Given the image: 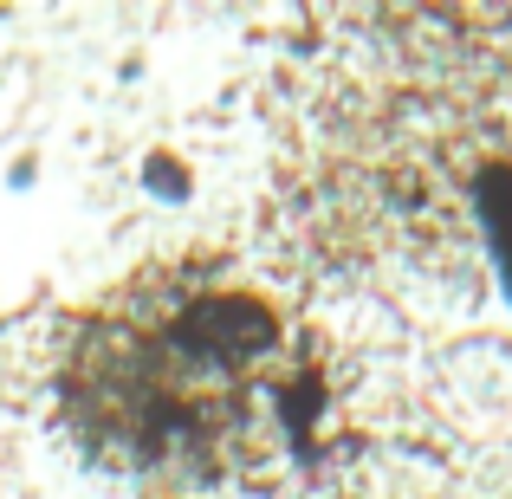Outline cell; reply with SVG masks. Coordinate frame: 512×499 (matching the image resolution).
<instances>
[{
	"mask_svg": "<svg viewBox=\"0 0 512 499\" xmlns=\"http://www.w3.org/2000/svg\"><path fill=\"white\" fill-rule=\"evenodd\" d=\"M72 415L111 467L156 487H234L292 461L312 363L273 305L221 279H156L98 318Z\"/></svg>",
	"mask_w": 512,
	"mask_h": 499,
	"instance_id": "6da1fadb",
	"label": "cell"
}]
</instances>
